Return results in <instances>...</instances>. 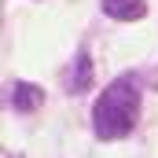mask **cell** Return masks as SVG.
<instances>
[{
	"instance_id": "obj_1",
	"label": "cell",
	"mask_w": 158,
	"mask_h": 158,
	"mask_svg": "<svg viewBox=\"0 0 158 158\" xmlns=\"http://www.w3.org/2000/svg\"><path fill=\"white\" fill-rule=\"evenodd\" d=\"M140 118V85L132 77H118L103 88V96L92 107V132L99 140H121L132 132Z\"/></svg>"
},
{
	"instance_id": "obj_2",
	"label": "cell",
	"mask_w": 158,
	"mask_h": 158,
	"mask_svg": "<svg viewBox=\"0 0 158 158\" xmlns=\"http://www.w3.org/2000/svg\"><path fill=\"white\" fill-rule=\"evenodd\" d=\"M40 103H44V92H40L37 85H30V81H15L11 85V107L19 114H33Z\"/></svg>"
},
{
	"instance_id": "obj_3",
	"label": "cell",
	"mask_w": 158,
	"mask_h": 158,
	"mask_svg": "<svg viewBox=\"0 0 158 158\" xmlns=\"http://www.w3.org/2000/svg\"><path fill=\"white\" fill-rule=\"evenodd\" d=\"M92 85V59H88V52L81 48L77 55H74V63H70V70H66V88L77 96Z\"/></svg>"
},
{
	"instance_id": "obj_4",
	"label": "cell",
	"mask_w": 158,
	"mask_h": 158,
	"mask_svg": "<svg viewBox=\"0 0 158 158\" xmlns=\"http://www.w3.org/2000/svg\"><path fill=\"white\" fill-rule=\"evenodd\" d=\"M103 4V11L110 15V19H118V22H132V19H143L147 15V4L143 0H99Z\"/></svg>"
}]
</instances>
